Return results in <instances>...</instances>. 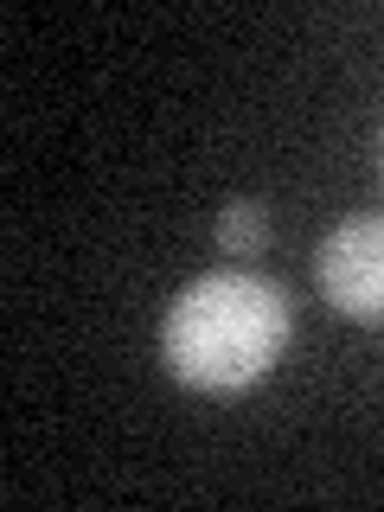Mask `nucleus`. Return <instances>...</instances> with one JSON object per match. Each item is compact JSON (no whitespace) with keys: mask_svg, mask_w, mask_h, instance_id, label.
I'll return each instance as SVG.
<instances>
[{"mask_svg":"<svg viewBox=\"0 0 384 512\" xmlns=\"http://www.w3.org/2000/svg\"><path fill=\"white\" fill-rule=\"evenodd\" d=\"M288 333H295V301L282 282L256 269H212L173 295L160 320V359L186 391L231 397L276 372Z\"/></svg>","mask_w":384,"mask_h":512,"instance_id":"1","label":"nucleus"},{"mask_svg":"<svg viewBox=\"0 0 384 512\" xmlns=\"http://www.w3.org/2000/svg\"><path fill=\"white\" fill-rule=\"evenodd\" d=\"M314 282L352 327H384V212L333 224L314 250Z\"/></svg>","mask_w":384,"mask_h":512,"instance_id":"2","label":"nucleus"},{"mask_svg":"<svg viewBox=\"0 0 384 512\" xmlns=\"http://www.w3.org/2000/svg\"><path fill=\"white\" fill-rule=\"evenodd\" d=\"M269 244V218H263V205L256 199H231L218 212V250L224 256H256Z\"/></svg>","mask_w":384,"mask_h":512,"instance_id":"3","label":"nucleus"}]
</instances>
